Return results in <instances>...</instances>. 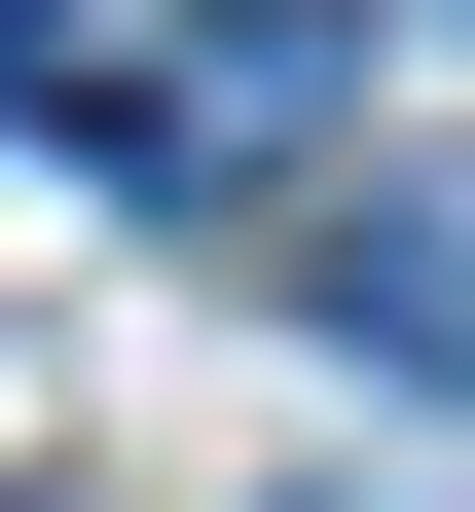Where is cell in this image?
<instances>
[{"mask_svg":"<svg viewBox=\"0 0 475 512\" xmlns=\"http://www.w3.org/2000/svg\"><path fill=\"white\" fill-rule=\"evenodd\" d=\"M74 110H110V37H74V0H0V147H74Z\"/></svg>","mask_w":475,"mask_h":512,"instance_id":"obj_2","label":"cell"},{"mask_svg":"<svg viewBox=\"0 0 475 512\" xmlns=\"http://www.w3.org/2000/svg\"><path fill=\"white\" fill-rule=\"evenodd\" d=\"M0 512H74V476H0Z\"/></svg>","mask_w":475,"mask_h":512,"instance_id":"obj_4","label":"cell"},{"mask_svg":"<svg viewBox=\"0 0 475 512\" xmlns=\"http://www.w3.org/2000/svg\"><path fill=\"white\" fill-rule=\"evenodd\" d=\"M293 293L402 366V403H475V147H329V220H293Z\"/></svg>","mask_w":475,"mask_h":512,"instance_id":"obj_1","label":"cell"},{"mask_svg":"<svg viewBox=\"0 0 475 512\" xmlns=\"http://www.w3.org/2000/svg\"><path fill=\"white\" fill-rule=\"evenodd\" d=\"M293 512H402V476H293Z\"/></svg>","mask_w":475,"mask_h":512,"instance_id":"obj_3","label":"cell"}]
</instances>
